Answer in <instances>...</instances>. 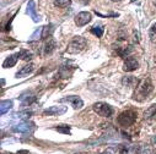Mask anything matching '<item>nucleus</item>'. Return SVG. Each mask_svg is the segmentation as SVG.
<instances>
[{
	"mask_svg": "<svg viewBox=\"0 0 156 154\" xmlns=\"http://www.w3.org/2000/svg\"><path fill=\"white\" fill-rule=\"evenodd\" d=\"M19 58H20V56H19V53H17V54H14V55L8 56V58L5 59V61L3 62V67H4V69H9V67L15 66V65H16V62H17V59H19Z\"/></svg>",
	"mask_w": 156,
	"mask_h": 154,
	"instance_id": "f8f14e48",
	"label": "nucleus"
},
{
	"mask_svg": "<svg viewBox=\"0 0 156 154\" xmlns=\"http://www.w3.org/2000/svg\"><path fill=\"white\" fill-rule=\"evenodd\" d=\"M19 56H20L22 60L28 61V60H31V59H32V53H31V52H28V50H21V52L19 53Z\"/></svg>",
	"mask_w": 156,
	"mask_h": 154,
	"instance_id": "412c9836",
	"label": "nucleus"
},
{
	"mask_svg": "<svg viewBox=\"0 0 156 154\" xmlns=\"http://www.w3.org/2000/svg\"><path fill=\"white\" fill-rule=\"evenodd\" d=\"M53 32H54V26H53L52 23H49V25L42 27V38H43V39L51 38V35H52Z\"/></svg>",
	"mask_w": 156,
	"mask_h": 154,
	"instance_id": "dca6fc26",
	"label": "nucleus"
},
{
	"mask_svg": "<svg viewBox=\"0 0 156 154\" xmlns=\"http://www.w3.org/2000/svg\"><path fill=\"white\" fill-rule=\"evenodd\" d=\"M80 2H81L83 4H87V3H89V0H80Z\"/></svg>",
	"mask_w": 156,
	"mask_h": 154,
	"instance_id": "a878e982",
	"label": "nucleus"
},
{
	"mask_svg": "<svg viewBox=\"0 0 156 154\" xmlns=\"http://www.w3.org/2000/svg\"><path fill=\"white\" fill-rule=\"evenodd\" d=\"M60 102H62V103H63V102L70 103V104L74 106V109H81V108L84 106L83 99H81L80 97H77V95H68V97H65V98H62Z\"/></svg>",
	"mask_w": 156,
	"mask_h": 154,
	"instance_id": "423d86ee",
	"label": "nucleus"
},
{
	"mask_svg": "<svg viewBox=\"0 0 156 154\" xmlns=\"http://www.w3.org/2000/svg\"><path fill=\"white\" fill-rule=\"evenodd\" d=\"M112 2H119V0H112Z\"/></svg>",
	"mask_w": 156,
	"mask_h": 154,
	"instance_id": "bb28decb",
	"label": "nucleus"
},
{
	"mask_svg": "<svg viewBox=\"0 0 156 154\" xmlns=\"http://www.w3.org/2000/svg\"><path fill=\"white\" fill-rule=\"evenodd\" d=\"M144 119L147 121H154L156 120V104H152L151 106H149L145 112H144Z\"/></svg>",
	"mask_w": 156,
	"mask_h": 154,
	"instance_id": "9d476101",
	"label": "nucleus"
},
{
	"mask_svg": "<svg viewBox=\"0 0 156 154\" xmlns=\"http://www.w3.org/2000/svg\"><path fill=\"white\" fill-rule=\"evenodd\" d=\"M66 111V106H51L43 111V115H62Z\"/></svg>",
	"mask_w": 156,
	"mask_h": 154,
	"instance_id": "6e6552de",
	"label": "nucleus"
},
{
	"mask_svg": "<svg viewBox=\"0 0 156 154\" xmlns=\"http://www.w3.org/2000/svg\"><path fill=\"white\" fill-rule=\"evenodd\" d=\"M41 31H42V28L37 29V31H36V32H34V33L31 35V39H32V41H34V39H37V37H40V35L42 37V33H41Z\"/></svg>",
	"mask_w": 156,
	"mask_h": 154,
	"instance_id": "b1692460",
	"label": "nucleus"
},
{
	"mask_svg": "<svg viewBox=\"0 0 156 154\" xmlns=\"http://www.w3.org/2000/svg\"><path fill=\"white\" fill-rule=\"evenodd\" d=\"M133 52V48L132 47H126V48H118L117 49V54L122 58H128V55Z\"/></svg>",
	"mask_w": 156,
	"mask_h": 154,
	"instance_id": "a211bd4d",
	"label": "nucleus"
},
{
	"mask_svg": "<svg viewBox=\"0 0 156 154\" xmlns=\"http://www.w3.org/2000/svg\"><path fill=\"white\" fill-rule=\"evenodd\" d=\"M86 45H87V42H86L85 38H83V37H80V35H76V37H74L73 39L70 41L66 52H68L69 54L81 53V52L86 48Z\"/></svg>",
	"mask_w": 156,
	"mask_h": 154,
	"instance_id": "f03ea898",
	"label": "nucleus"
},
{
	"mask_svg": "<svg viewBox=\"0 0 156 154\" xmlns=\"http://www.w3.org/2000/svg\"><path fill=\"white\" fill-rule=\"evenodd\" d=\"M122 85L127 86V87H135V86H138V80L134 76H126L122 80Z\"/></svg>",
	"mask_w": 156,
	"mask_h": 154,
	"instance_id": "4468645a",
	"label": "nucleus"
},
{
	"mask_svg": "<svg viewBox=\"0 0 156 154\" xmlns=\"http://www.w3.org/2000/svg\"><path fill=\"white\" fill-rule=\"evenodd\" d=\"M55 47H57L55 39H53V38H48V42L44 44V48H43L44 49V55H51L54 52Z\"/></svg>",
	"mask_w": 156,
	"mask_h": 154,
	"instance_id": "9b49d317",
	"label": "nucleus"
},
{
	"mask_svg": "<svg viewBox=\"0 0 156 154\" xmlns=\"http://www.w3.org/2000/svg\"><path fill=\"white\" fill-rule=\"evenodd\" d=\"M27 14L34 22H38L40 17H38V15L36 14V3H34V0H30L28 2V4H27Z\"/></svg>",
	"mask_w": 156,
	"mask_h": 154,
	"instance_id": "1a4fd4ad",
	"label": "nucleus"
},
{
	"mask_svg": "<svg viewBox=\"0 0 156 154\" xmlns=\"http://www.w3.org/2000/svg\"><path fill=\"white\" fill-rule=\"evenodd\" d=\"M34 71V65L33 64H28L26 66H23L17 73H16V77L19 79V77H25V76H28L30 73H32Z\"/></svg>",
	"mask_w": 156,
	"mask_h": 154,
	"instance_id": "ddd939ff",
	"label": "nucleus"
},
{
	"mask_svg": "<svg viewBox=\"0 0 156 154\" xmlns=\"http://www.w3.org/2000/svg\"><path fill=\"white\" fill-rule=\"evenodd\" d=\"M30 129H31V125H30L28 122H21V124H19V125L14 126V127H12V131L20 132V133H25V132H28Z\"/></svg>",
	"mask_w": 156,
	"mask_h": 154,
	"instance_id": "2eb2a0df",
	"label": "nucleus"
},
{
	"mask_svg": "<svg viewBox=\"0 0 156 154\" xmlns=\"http://www.w3.org/2000/svg\"><path fill=\"white\" fill-rule=\"evenodd\" d=\"M55 130L60 133H64V135H70V126H66V125H60V126H57Z\"/></svg>",
	"mask_w": 156,
	"mask_h": 154,
	"instance_id": "5701e85b",
	"label": "nucleus"
},
{
	"mask_svg": "<svg viewBox=\"0 0 156 154\" xmlns=\"http://www.w3.org/2000/svg\"><path fill=\"white\" fill-rule=\"evenodd\" d=\"M91 20H92L91 14L90 12H86V11L79 12V14L75 16V23H76V26H79V27H83V26L87 25Z\"/></svg>",
	"mask_w": 156,
	"mask_h": 154,
	"instance_id": "39448f33",
	"label": "nucleus"
},
{
	"mask_svg": "<svg viewBox=\"0 0 156 154\" xmlns=\"http://www.w3.org/2000/svg\"><path fill=\"white\" fill-rule=\"evenodd\" d=\"M152 88H154V86H152V82H151V80L149 79V77H147V79L141 80L139 82L136 89H135L134 99L138 100V102H143L152 92Z\"/></svg>",
	"mask_w": 156,
	"mask_h": 154,
	"instance_id": "f257e3e1",
	"label": "nucleus"
},
{
	"mask_svg": "<svg viewBox=\"0 0 156 154\" xmlns=\"http://www.w3.org/2000/svg\"><path fill=\"white\" fill-rule=\"evenodd\" d=\"M71 4V0H54V5L58 8H68Z\"/></svg>",
	"mask_w": 156,
	"mask_h": 154,
	"instance_id": "aec40b11",
	"label": "nucleus"
},
{
	"mask_svg": "<svg viewBox=\"0 0 156 154\" xmlns=\"http://www.w3.org/2000/svg\"><path fill=\"white\" fill-rule=\"evenodd\" d=\"M149 35H150V41H151V43H156V23L155 25H152V27L150 28V31H149Z\"/></svg>",
	"mask_w": 156,
	"mask_h": 154,
	"instance_id": "4be33fe9",
	"label": "nucleus"
},
{
	"mask_svg": "<svg viewBox=\"0 0 156 154\" xmlns=\"http://www.w3.org/2000/svg\"><path fill=\"white\" fill-rule=\"evenodd\" d=\"M11 108H12V102L11 100H2V103H0V114L4 115Z\"/></svg>",
	"mask_w": 156,
	"mask_h": 154,
	"instance_id": "f3484780",
	"label": "nucleus"
},
{
	"mask_svg": "<svg viewBox=\"0 0 156 154\" xmlns=\"http://www.w3.org/2000/svg\"><path fill=\"white\" fill-rule=\"evenodd\" d=\"M103 31H105V29H103V26H101V25H98V26H94V27L91 28V33L95 34V35H97L98 38L102 37Z\"/></svg>",
	"mask_w": 156,
	"mask_h": 154,
	"instance_id": "6ab92c4d",
	"label": "nucleus"
},
{
	"mask_svg": "<svg viewBox=\"0 0 156 154\" xmlns=\"http://www.w3.org/2000/svg\"><path fill=\"white\" fill-rule=\"evenodd\" d=\"M136 116H138L136 111H134V110H126V111L119 114V116H118V119H117V121H118V124L122 127H130L136 121Z\"/></svg>",
	"mask_w": 156,
	"mask_h": 154,
	"instance_id": "7ed1b4c3",
	"label": "nucleus"
},
{
	"mask_svg": "<svg viewBox=\"0 0 156 154\" xmlns=\"http://www.w3.org/2000/svg\"><path fill=\"white\" fill-rule=\"evenodd\" d=\"M100 154H112V150H111V149H107V150H105V152H101Z\"/></svg>",
	"mask_w": 156,
	"mask_h": 154,
	"instance_id": "393cba45",
	"label": "nucleus"
},
{
	"mask_svg": "<svg viewBox=\"0 0 156 154\" xmlns=\"http://www.w3.org/2000/svg\"><path fill=\"white\" fill-rule=\"evenodd\" d=\"M139 67V62L135 58H132V56H128L126 60H124V64H123V70L127 71V72H132L134 70H136Z\"/></svg>",
	"mask_w": 156,
	"mask_h": 154,
	"instance_id": "0eeeda50",
	"label": "nucleus"
},
{
	"mask_svg": "<svg viewBox=\"0 0 156 154\" xmlns=\"http://www.w3.org/2000/svg\"><path fill=\"white\" fill-rule=\"evenodd\" d=\"M92 108H94V111L97 112V115H100V116H103V118H109L111 115L113 114L112 106L108 105L107 103L98 102V103H95Z\"/></svg>",
	"mask_w": 156,
	"mask_h": 154,
	"instance_id": "20e7f679",
	"label": "nucleus"
},
{
	"mask_svg": "<svg viewBox=\"0 0 156 154\" xmlns=\"http://www.w3.org/2000/svg\"><path fill=\"white\" fill-rule=\"evenodd\" d=\"M79 154H87V153H79Z\"/></svg>",
	"mask_w": 156,
	"mask_h": 154,
	"instance_id": "cd10ccee",
	"label": "nucleus"
}]
</instances>
